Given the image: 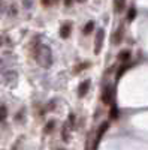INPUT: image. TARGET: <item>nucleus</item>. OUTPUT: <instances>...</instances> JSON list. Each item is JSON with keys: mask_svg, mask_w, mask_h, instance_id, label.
I'll list each match as a JSON object with an SVG mask.
<instances>
[{"mask_svg": "<svg viewBox=\"0 0 148 150\" xmlns=\"http://www.w3.org/2000/svg\"><path fill=\"white\" fill-rule=\"evenodd\" d=\"M124 3H126V0H117L115 2V12L117 14H120V12L124 9Z\"/></svg>", "mask_w": 148, "mask_h": 150, "instance_id": "obj_8", "label": "nucleus"}, {"mask_svg": "<svg viewBox=\"0 0 148 150\" xmlns=\"http://www.w3.org/2000/svg\"><path fill=\"white\" fill-rule=\"evenodd\" d=\"M93 26H94V24H93V21H90V23L87 24V27L84 29V33H90V32H91V29H93Z\"/></svg>", "mask_w": 148, "mask_h": 150, "instance_id": "obj_13", "label": "nucleus"}, {"mask_svg": "<svg viewBox=\"0 0 148 150\" xmlns=\"http://www.w3.org/2000/svg\"><path fill=\"white\" fill-rule=\"evenodd\" d=\"M15 65H17V57L12 53L6 51L2 54V57H0V72L15 69Z\"/></svg>", "mask_w": 148, "mask_h": 150, "instance_id": "obj_2", "label": "nucleus"}, {"mask_svg": "<svg viewBox=\"0 0 148 150\" xmlns=\"http://www.w3.org/2000/svg\"><path fill=\"white\" fill-rule=\"evenodd\" d=\"M88 86H90V81H84V83H81V86H79V92H78V95H79L81 98L88 92Z\"/></svg>", "mask_w": 148, "mask_h": 150, "instance_id": "obj_6", "label": "nucleus"}, {"mask_svg": "<svg viewBox=\"0 0 148 150\" xmlns=\"http://www.w3.org/2000/svg\"><path fill=\"white\" fill-rule=\"evenodd\" d=\"M53 128H54V122H49V123L46 125V128H45V132H51Z\"/></svg>", "mask_w": 148, "mask_h": 150, "instance_id": "obj_14", "label": "nucleus"}, {"mask_svg": "<svg viewBox=\"0 0 148 150\" xmlns=\"http://www.w3.org/2000/svg\"><path fill=\"white\" fill-rule=\"evenodd\" d=\"M112 99H114V92H112V87H111V86H106L105 89H103L102 101H103V104L109 105V104H112Z\"/></svg>", "mask_w": 148, "mask_h": 150, "instance_id": "obj_4", "label": "nucleus"}, {"mask_svg": "<svg viewBox=\"0 0 148 150\" xmlns=\"http://www.w3.org/2000/svg\"><path fill=\"white\" fill-rule=\"evenodd\" d=\"M32 2H33V0H24V8L30 9L32 8Z\"/></svg>", "mask_w": 148, "mask_h": 150, "instance_id": "obj_16", "label": "nucleus"}, {"mask_svg": "<svg viewBox=\"0 0 148 150\" xmlns=\"http://www.w3.org/2000/svg\"><path fill=\"white\" fill-rule=\"evenodd\" d=\"M103 39H105V30L103 29H97V33H96V44H94V53L99 54L100 50L103 47Z\"/></svg>", "mask_w": 148, "mask_h": 150, "instance_id": "obj_3", "label": "nucleus"}, {"mask_svg": "<svg viewBox=\"0 0 148 150\" xmlns=\"http://www.w3.org/2000/svg\"><path fill=\"white\" fill-rule=\"evenodd\" d=\"M8 117V108L5 105H0V123H3Z\"/></svg>", "mask_w": 148, "mask_h": 150, "instance_id": "obj_7", "label": "nucleus"}, {"mask_svg": "<svg viewBox=\"0 0 148 150\" xmlns=\"http://www.w3.org/2000/svg\"><path fill=\"white\" fill-rule=\"evenodd\" d=\"M0 2H3V0H0Z\"/></svg>", "mask_w": 148, "mask_h": 150, "instance_id": "obj_20", "label": "nucleus"}, {"mask_svg": "<svg viewBox=\"0 0 148 150\" xmlns=\"http://www.w3.org/2000/svg\"><path fill=\"white\" fill-rule=\"evenodd\" d=\"M3 44V39H2V36H0V45H2Z\"/></svg>", "mask_w": 148, "mask_h": 150, "instance_id": "obj_18", "label": "nucleus"}, {"mask_svg": "<svg viewBox=\"0 0 148 150\" xmlns=\"http://www.w3.org/2000/svg\"><path fill=\"white\" fill-rule=\"evenodd\" d=\"M127 68H129V65H127V63H126L124 66H123V68H120V69H118V72H117V78H120L121 75L126 72V69H127Z\"/></svg>", "mask_w": 148, "mask_h": 150, "instance_id": "obj_11", "label": "nucleus"}, {"mask_svg": "<svg viewBox=\"0 0 148 150\" xmlns=\"http://www.w3.org/2000/svg\"><path fill=\"white\" fill-rule=\"evenodd\" d=\"M135 15H136V11H135V9L132 8V9L129 11V15H127V20H129V21H133Z\"/></svg>", "mask_w": 148, "mask_h": 150, "instance_id": "obj_12", "label": "nucleus"}, {"mask_svg": "<svg viewBox=\"0 0 148 150\" xmlns=\"http://www.w3.org/2000/svg\"><path fill=\"white\" fill-rule=\"evenodd\" d=\"M76 2H79V3H82V2H85V0H76Z\"/></svg>", "mask_w": 148, "mask_h": 150, "instance_id": "obj_19", "label": "nucleus"}, {"mask_svg": "<svg viewBox=\"0 0 148 150\" xmlns=\"http://www.w3.org/2000/svg\"><path fill=\"white\" fill-rule=\"evenodd\" d=\"M34 60L42 68H49L53 65V51L45 44H38L34 48Z\"/></svg>", "mask_w": 148, "mask_h": 150, "instance_id": "obj_1", "label": "nucleus"}, {"mask_svg": "<svg viewBox=\"0 0 148 150\" xmlns=\"http://www.w3.org/2000/svg\"><path fill=\"white\" fill-rule=\"evenodd\" d=\"M129 57H130L129 51H124V53H123V54H120V59H121V60H127Z\"/></svg>", "mask_w": 148, "mask_h": 150, "instance_id": "obj_15", "label": "nucleus"}, {"mask_svg": "<svg viewBox=\"0 0 148 150\" xmlns=\"http://www.w3.org/2000/svg\"><path fill=\"white\" fill-rule=\"evenodd\" d=\"M72 2H73V0H65V5H66V6H70Z\"/></svg>", "mask_w": 148, "mask_h": 150, "instance_id": "obj_17", "label": "nucleus"}, {"mask_svg": "<svg viewBox=\"0 0 148 150\" xmlns=\"http://www.w3.org/2000/svg\"><path fill=\"white\" fill-rule=\"evenodd\" d=\"M60 35H61V38H69V35H70V23H65L63 26H61V29H60Z\"/></svg>", "mask_w": 148, "mask_h": 150, "instance_id": "obj_5", "label": "nucleus"}, {"mask_svg": "<svg viewBox=\"0 0 148 150\" xmlns=\"http://www.w3.org/2000/svg\"><path fill=\"white\" fill-rule=\"evenodd\" d=\"M41 2H42L43 6H53V5H55L58 2V0H41Z\"/></svg>", "mask_w": 148, "mask_h": 150, "instance_id": "obj_10", "label": "nucleus"}, {"mask_svg": "<svg viewBox=\"0 0 148 150\" xmlns=\"http://www.w3.org/2000/svg\"><path fill=\"white\" fill-rule=\"evenodd\" d=\"M121 38H123V30L120 29V30H117V33L114 35V44H120Z\"/></svg>", "mask_w": 148, "mask_h": 150, "instance_id": "obj_9", "label": "nucleus"}, {"mask_svg": "<svg viewBox=\"0 0 148 150\" xmlns=\"http://www.w3.org/2000/svg\"><path fill=\"white\" fill-rule=\"evenodd\" d=\"M60 150H63V149H60Z\"/></svg>", "mask_w": 148, "mask_h": 150, "instance_id": "obj_21", "label": "nucleus"}]
</instances>
